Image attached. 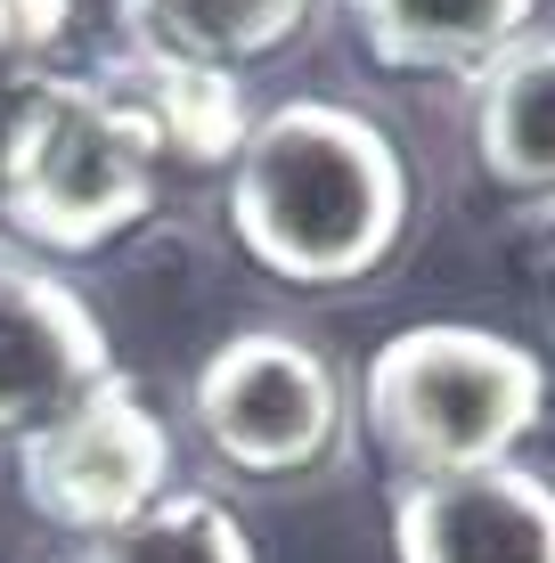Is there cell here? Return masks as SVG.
I'll return each instance as SVG.
<instances>
[{"instance_id": "8fae6325", "label": "cell", "mask_w": 555, "mask_h": 563, "mask_svg": "<svg viewBox=\"0 0 555 563\" xmlns=\"http://www.w3.org/2000/svg\"><path fill=\"white\" fill-rule=\"evenodd\" d=\"M319 0H114V42L188 57V66L245 74L262 57L295 49Z\"/></svg>"}, {"instance_id": "5b68a950", "label": "cell", "mask_w": 555, "mask_h": 563, "mask_svg": "<svg viewBox=\"0 0 555 563\" xmlns=\"http://www.w3.org/2000/svg\"><path fill=\"white\" fill-rule=\"evenodd\" d=\"M16 482H25V498H33L42 522L107 539L171 490V433L123 384V367H114L74 409H57L49 424H33V433L16 441Z\"/></svg>"}, {"instance_id": "30bf717a", "label": "cell", "mask_w": 555, "mask_h": 563, "mask_svg": "<svg viewBox=\"0 0 555 563\" xmlns=\"http://www.w3.org/2000/svg\"><path fill=\"white\" fill-rule=\"evenodd\" d=\"M385 74H482L531 33L540 0H343Z\"/></svg>"}, {"instance_id": "52a82bcc", "label": "cell", "mask_w": 555, "mask_h": 563, "mask_svg": "<svg viewBox=\"0 0 555 563\" xmlns=\"http://www.w3.org/2000/svg\"><path fill=\"white\" fill-rule=\"evenodd\" d=\"M392 555L400 563H555V482L531 465L400 482Z\"/></svg>"}, {"instance_id": "7c38bea8", "label": "cell", "mask_w": 555, "mask_h": 563, "mask_svg": "<svg viewBox=\"0 0 555 563\" xmlns=\"http://www.w3.org/2000/svg\"><path fill=\"white\" fill-rule=\"evenodd\" d=\"M74 563H262L245 522L221 507L213 490H164L147 515H131L123 531L82 539Z\"/></svg>"}, {"instance_id": "4fadbf2b", "label": "cell", "mask_w": 555, "mask_h": 563, "mask_svg": "<svg viewBox=\"0 0 555 563\" xmlns=\"http://www.w3.org/2000/svg\"><path fill=\"white\" fill-rule=\"evenodd\" d=\"M66 25L74 0H0V140L33 99V82H49V49L66 42Z\"/></svg>"}, {"instance_id": "3957f363", "label": "cell", "mask_w": 555, "mask_h": 563, "mask_svg": "<svg viewBox=\"0 0 555 563\" xmlns=\"http://www.w3.org/2000/svg\"><path fill=\"white\" fill-rule=\"evenodd\" d=\"M164 155L99 74H49L0 140V221L42 254H99L156 212Z\"/></svg>"}, {"instance_id": "8992f818", "label": "cell", "mask_w": 555, "mask_h": 563, "mask_svg": "<svg viewBox=\"0 0 555 563\" xmlns=\"http://www.w3.org/2000/svg\"><path fill=\"white\" fill-rule=\"evenodd\" d=\"M114 376V343L99 310L74 295L66 278H49L42 262L0 254V433L25 441L33 424Z\"/></svg>"}, {"instance_id": "ba28073f", "label": "cell", "mask_w": 555, "mask_h": 563, "mask_svg": "<svg viewBox=\"0 0 555 563\" xmlns=\"http://www.w3.org/2000/svg\"><path fill=\"white\" fill-rule=\"evenodd\" d=\"M107 99L131 107V123L156 140L164 164L188 172H229L254 131V107H245V74L221 66H188V57H156V49H114L99 66Z\"/></svg>"}, {"instance_id": "6da1fadb", "label": "cell", "mask_w": 555, "mask_h": 563, "mask_svg": "<svg viewBox=\"0 0 555 563\" xmlns=\"http://www.w3.org/2000/svg\"><path fill=\"white\" fill-rule=\"evenodd\" d=\"M409 155L343 99H286L254 114L229 164V229L286 286H359L409 238Z\"/></svg>"}, {"instance_id": "277c9868", "label": "cell", "mask_w": 555, "mask_h": 563, "mask_svg": "<svg viewBox=\"0 0 555 563\" xmlns=\"http://www.w3.org/2000/svg\"><path fill=\"white\" fill-rule=\"evenodd\" d=\"M188 417L229 474L295 482L328 465L343 441V376L319 343L286 335V327H245L197 367Z\"/></svg>"}, {"instance_id": "7a4b0ae2", "label": "cell", "mask_w": 555, "mask_h": 563, "mask_svg": "<svg viewBox=\"0 0 555 563\" xmlns=\"http://www.w3.org/2000/svg\"><path fill=\"white\" fill-rule=\"evenodd\" d=\"M359 417L409 482L514 465V441H531L547 417V360L499 327L425 319L368 352Z\"/></svg>"}, {"instance_id": "9c48e42d", "label": "cell", "mask_w": 555, "mask_h": 563, "mask_svg": "<svg viewBox=\"0 0 555 563\" xmlns=\"http://www.w3.org/2000/svg\"><path fill=\"white\" fill-rule=\"evenodd\" d=\"M474 82V164L507 197H555V33H523Z\"/></svg>"}]
</instances>
